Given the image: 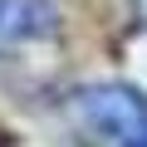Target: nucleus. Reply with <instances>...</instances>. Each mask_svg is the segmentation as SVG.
I'll list each match as a JSON object with an SVG mask.
<instances>
[{"mask_svg": "<svg viewBox=\"0 0 147 147\" xmlns=\"http://www.w3.org/2000/svg\"><path fill=\"white\" fill-rule=\"evenodd\" d=\"M74 118L103 147H147V98L132 84H84L74 93Z\"/></svg>", "mask_w": 147, "mask_h": 147, "instance_id": "obj_1", "label": "nucleus"}, {"mask_svg": "<svg viewBox=\"0 0 147 147\" xmlns=\"http://www.w3.org/2000/svg\"><path fill=\"white\" fill-rule=\"evenodd\" d=\"M54 30H59V5L54 0H0V44L49 39Z\"/></svg>", "mask_w": 147, "mask_h": 147, "instance_id": "obj_2", "label": "nucleus"}, {"mask_svg": "<svg viewBox=\"0 0 147 147\" xmlns=\"http://www.w3.org/2000/svg\"><path fill=\"white\" fill-rule=\"evenodd\" d=\"M132 5H137V15H142V20H147V0H132Z\"/></svg>", "mask_w": 147, "mask_h": 147, "instance_id": "obj_3", "label": "nucleus"}]
</instances>
